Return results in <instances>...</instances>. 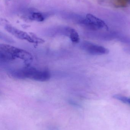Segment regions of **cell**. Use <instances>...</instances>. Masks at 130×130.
Here are the masks:
<instances>
[{
  "label": "cell",
  "mask_w": 130,
  "mask_h": 130,
  "mask_svg": "<svg viewBox=\"0 0 130 130\" xmlns=\"http://www.w3.org/2000/svg\"></svg>",
  "instance_id": "30bf717a"
},
{
  "label": "cell",
  "mask_w": 130,
  "mask_h": 130,
  "mask_svg": "<svg viewBox=\"0 0 130 130\" xmlns=\"http://www.w3.org/2000/svg\"><path fill=\"white\" fill-rule=\"evenodd\" d=\"M20 59L27 66L32 62L33 58L27 51L7 44L0 45V62L1 64L8 63Z\"/></svg>",
  "instance_id": "6da1fadb"
},
{
  "label": "cell",
  "mask_w": 130,
  "mask_h": 130,
  "mask_svg": "<svg viewBox=\"0 0 130 130\" xmlns=\"http://www.w3.org/2000/svg\"><path fill=\"white\" fill-rule=\"evenodd\" d=\"M124 50L126 52L130 54V46L125 48L124 49Z\"/></svg>",
  "instance_id": "ba28073f"
},
{
  "label": "cell",
  "mask_w": 130,
  "mask_h": 130,
  "mask_svg": "<svg viewBox=\"0 0 130 130\" xmlns=\"http://www.w3.org/2000/svg\"><path fill=\"white\" fill-rule=\"evenodd\" d=\"M29 18L31 20L38 22H42L45 20L46 18L45 14L40 12H32L29 17Z\"/></svg>",
  "instance_id": "8992f818"
},
{
  "label": "cell",
  "mask_w": 130,
  "mask_h": 130,
  "mask_svg": "<svg viewBox=\"0 0 130 130\" xmlns=\"http://www.w3.org/2000/svg\"><path fill=\"white\" fill-rule=\"evenodd\" d=\"M5 29L11 35L18 39L26 40L31 43H37L33 35H31V36L26 32L20 30L11 25L6 24L5 26Z\"/></svg>",
  "instance_id": "5b68a950"
},
{
  "label": "cell",
  "mask_w": 130,
  "mask_h": 130,
  "mask_svg": "<svg viewBox=\"0 0 130 130\" xmlns=\"http://www.w3.org/2000/svg\"><path fill=\"white\" fill-rule=\"evenodd\" d=\"M81 25L92 30H108L107 25L104 21L90 13L86 14L82 21Z\"/></svg>",
  "instance_id": "3957f363"
},
{
  "label": "cell",
  "mask_w": 130,
  "mask_h": 130,
  "mask_svg": "<svg viewBox=\"0 0 130 130\" xmlns=\"http://www.w3.org/2000/svg\"><path fill=\"white\" fill-rule=\"evenodd\" d=\"M81 49L92 55H102L108 54L109 50L107 48L88 41H84L80 44Z\"/></svg>",
  "instance_id": "277c9868"
},
{
  "label": "cell",
  "mask_w": 130,
  "mask_h": 130,
  "mask_svg": "<svg viewBox=\"0 0 130 130\" xmlns=\"http://www.w3.org/2000/svg\"><path fill=\"white\" fill-rule=\"evenodd\" d=\"M8 1H10V0H8Z\"/></svg>",
  "instance_id": "9c48e42d"
},
{
  "label": "cell",
  "mask_w": 130,
  "mask_h": 130,
  "mask_svg": "<svg viewBox=\"0 0 130 130\" xmlns=\"http://www.w3.org/2000/svg\"><path fill=\"white\" fill-rule=\"evenodd\" d=\"M10 75L15 78L30 79L41 82L48 81L51 77V74L48 70L38 69L29 66L13 70L10 71Z\"/></svg>",
  "instance_id": "7a4b0ae2"
},
{
  "label": "cell",
  "mask_w": 130,
  "mask_h": 130,
  "mask_svg": "<svg viewBox=\"0 0 130 130\" xmlns=\"http://www.w3.org/2000/svg\"><path fill=\"white\" fill-rule=\"evenodd\" d=\"M113 97L114 98L121 101L124 104H127L130 106V98L118 94L114 95Z\"/></svg>",
  "instance_id": "52a82bcc"
}]
</instances>
